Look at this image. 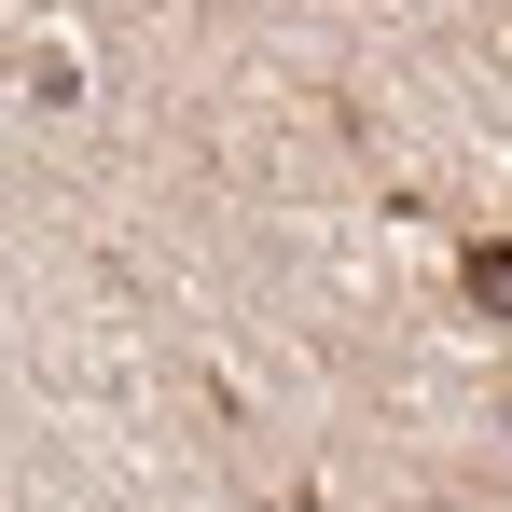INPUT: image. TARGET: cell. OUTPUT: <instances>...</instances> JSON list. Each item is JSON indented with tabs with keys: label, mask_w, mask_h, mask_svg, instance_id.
I'll use <instances>...</instances> for the list:
<instances>
[{
	"label": "cell",
	"mask_w": 512,
	"mask_h": 512,
	"mask_svg": "<svg viewBox=\"0 0 512 512\" xmlns=\"http://www.w3.org/2000/svg\"><path fill=\"white\" fill-rule=\"evenodd\" d=\"M471 291H485V305H512V250H471Z\"/></svg>",
	"instance_id": "6da1fadb"
}]
</instances>
